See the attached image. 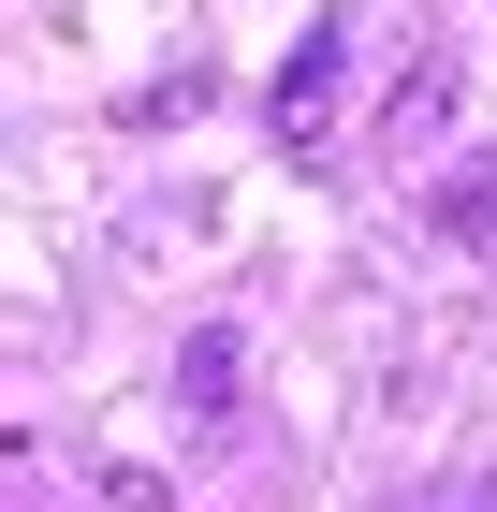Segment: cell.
Returning <instances> with one entry per match:
<instances>
[{"instance_id":"6da1fadb","label":"cell","mask_w":497,"mask_h":512,"mask_svg":"<svg viewBox=\"0 0 497 512\" xmlns=\"http://www.w3.org/2000/svg\"><path fill=\"white\" fill-rule=\"evenodd\" d=\"M337 74H351V0H322V15H307V44L278 59V88H264L278 147H322V118H337Z\"/></svg>"},{"instance_id":"7a4b0ae2","label":"cell","mask_w":497,"mask_h":512,"mask_svg":"<svg viewBox=\"0 0 497 512\" xmlns=\"http://www.w3.org/2000/svg\"><path fill=\"white\" fill-rule=\"evenodd\" d=\"M424 235L439 249H497V147H468L439 191H424Z\"/></svg>"},{"instance_id":"3957f363","label":"cell","mask_w":497,"mask_h":512,"mask_svg":"<svg viewBox=\"0 0 497 512\" xmlns=\"http://www.w3.org/2000/svg\"><path fill=\"white\" fill-rule=\"evenodd\" d=\"M234 352H249V337H234V322H205L191 352H176V395H191V410H234Z\"/></svg>"},{"instance_id":"277c9868","label":"cell","mask_w":497,"mask_h":512,"mask_svg":"<svg viewBox=\"0 0 497 512\" xmlns=\"http://www.w3.org/2000/svg\"><path fill=\"white\" fill-rule=\"evenodd\" d=\"M454 512H497V469H468V483H454Z\"/></svg>"}]
</instances>
